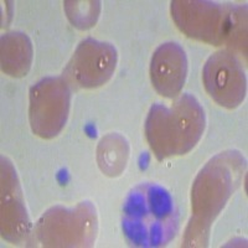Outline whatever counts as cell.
Segmentation results:
<instances>
[{
    "mask_svg": "<svg viewBox=\"0 0 248 248\" xmlns=\"http://www.w3.org/2000/svg\"><path fill=\"white\" fill-rule=\"evenodd\" d=\"M178 216L171 195L155 184L132 190L124 206L123 230L128 241L139 247L167 245L175 234Z\"/></svg>",
    "mask_w": 248,
    "mask_h": 248,
    "instance_id": "6da1fadb",
    "label": "cell"
},
{
    "mask_svg": "<svg viewBox=\"0 0 248 248\" xmlns=\"http://www.w3.org/2000/svg\"><path fill=\"white\" fill-rule=\"evenodd\" d=\"M205 129V113L191 94H183L171 107L153 106L145 123V134L159 159L191 150Z\"/></svg>",
    "mask_w": 248,
    "mask_h": 248,
    "instance_id": "7a4b0ae2",
    "label": "cell"
},
{
    "mask_svg": "<svg viewBox=\"0 0 248 248\" xmlns=\"http://www.w3.org/2000/svg\"><path fill=\"white\" fill-rule=\"evenodd\" d=\"M236 9L211 1H174L172 17L189 36L211 44H220L236 36L242 21Z\"/></svg>",
    "mask_w": 248,
    "mask_h": 248,
    "instance_id": "3957f363",
    "label": "cell"
},
{
    "mask_svg": "<svg viewBox=\"0 0 248 248\" xmlns=\"http://www.w3.org/2000/svg\"><path fill=\"white\" fill-rule=\"evenodd\" d=\"M241 164H234L230 169L227 164L223 165V161L217 163L216 158L199 175L192 190V212L196 215L195 220L202 226L205 234L209 232L210 222L221 211L237 186V174L233 172Z\"/></svg>",
    "mask_w": 248,
    "mask_h": 248,
    "instance_id": "277c9868",
    "label": "cell"
},
{
    "mask_svg": "<svg viewBox=\"0 0 248 248\" xmlns=\"http://www.w3.org/2000/svg\"><path fill=\"white\" fill-rule=\"evenodd\" d=\"M70 90L61 78H46L31 88L30 122L43 138L57 136L63 128L70 108Z\"/></svg>",
    "mask_w": 248,
    "mask_h": 248,
    "instance_id": "5b68a950",
    "label": "cell"
},
{
    "mask_svg": "<svg viewBox=\"0 0 248 248\" xmlns=\"http://www.w3.org/2000/svg\"><path fill=\"white\" fill-rule=\"evenodd\" d=\"M202 78L210 97L222 107L236 108L245 99V71L230 51H217L206 61Z\"/></svg>",
    "mask_w": 248,
    "mask_h": 248,
    "instance_id": "8992f818",
    "label": "cell"
},
{
    "mask_svg": "<svg viewBox=\"0 0 248 248\" xmlns=\"http://www.w3.org/2000/svg\"><path fill=\"white\" fill-rule=\"evenodd\" d=\"M116 63V48L109 44L88 39L82 41L75 51L65 76L77 87H98L110 78Z\"/></svg>",
    "mask_w": 248,
    "mask_h": 248,
    "instance_id": "52a82bcc",
    "label": "cell"
},
{
    "mask_svg": "<svg viewBox=\"0 0 248 248\" xmlns=\"http://www.w3.org/2000/svg\"><path fill=\"white\" fill-rule=\"evenodd\" d=\"M187 74L185 51L174 43L163 44L153 55L150 75L153 86L161 96H178Z\"/></svg>",
    "mask_w": 248,
    "mask_h": 248,
    "instance_id": "ba28073f",
    "label": "cell"
},
{
    "mask_svg": "<svg viewBox=\"0 0 248 248\" xmlns=\"http://www.w3.org/2000/svg\"><path fill=\"white\" fill-rule=\"evenodd\" d=\"M129 158L127 140L117 133L103 137L97 148V161L108 176H118L125 169Z\"/></svg>",
    "mask_w": 248,
    "mask_h": 248,
    "instance_id": "9c48e42d",
    "label": "cell"
},
{
    "mask_svg": "<svg viewBox=\"0 0 248 248\" xmlns=\"http://www.w3.org/2000/svg\"><path fill=\"white\" fill-rule=\"evenodd\" d=\"M3 71L10 76H23L31 63V45L23 34H8L1 39Z\"/></svg>",
    "mask_w": 248,
    "mask_h": 248,
    "instance_id": "30bf717a",
    "label": "cell"
},
{
    "mask_svg": "<svg viewBox=\"0 0 248 248\" xmlns=\"http://www.w3.org/2000/svg\"><path fill=\"white\" fill-rule=\"evenodd\" d=\"M70 3L74 5L72 1H70ZM66 12H67V16L70 17L72 24H75V26H77V28L79 29H87L88 24L87 21H86V17L83 14H88L90 16H93L97 19L99 14V3L98 1H88L87 9H86L85 12H83V10L79 12L78 9H77L75 5L72 6V10L66 8Z\"/></svg>",
    "mask_w": 248,
    "mask_h": 248,
    "instance_id": "8fae6325",
    "label": "cell"
}]
</instances>
